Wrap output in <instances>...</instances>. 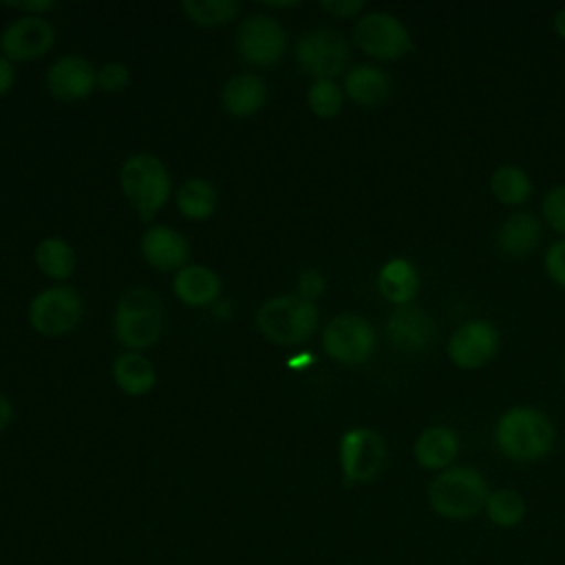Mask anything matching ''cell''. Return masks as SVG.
<instances>
[{
  "label": "cell",
  "mask_w": 565,
  "mask_h": 565,
  "mask_svg": "<svg viewBox=\"0 0 565 565\" xmlns=\"http://www.w3.org/2000/svg\"><path fill=\"white\" fill-rule=\"evenodd\" d=\"M216 203H218V194L214 185L205 179H190L177 192L179 212L192 221L207 218L216 210Z\"/></svg>",
  "instance_id": "obj_25"
},
{
  "label": "cell",
  "mask_w": 565,
  "mask_h": 565,
  "mask_svg": "<svg viewBox=\"0 0 565 565\" xmlns=\"http://www.w3.org/2000/svg\"><path fill=\"white\" fill-rule=\"evenodd\" d=\"M236 46L243 60L256 66H269L285 53L287 38L282 26L267 13H254L238 26Z\"/></svg>",
  "instance_id": "obj_11"
},
{
  "label": "cell",
  "mask_w": 565,
  "mask_h": 565,
  "mask_svg": "<svg viewBox=\"0 0 565 565\" xmlns=\"http://www.w3.org/2000/svg\"><path fill=\"white\" fill-rule=\"evenodd\" d=\"M296 60L300 68L316 79H333L349 64L347 40L327 26L311 29L296 42Z\"/></svg>",
  "instance_id": "obj_8"
},
{
  "label": "cell",
  "mask_w": 565,
  "mask_h": 565,
  "mask_svg": "<svg viewBox=\"0 0 565 565\" xmlns=\"http://www.w3.org/2000/svg\"><path fill=\"white\" fill-rule=\"evenodd\" d=\"M541 241V225L530 212H512L497 232V247L512 258L527 256Z\"/></svg>",
  "instance_id": "obj_20"
},
{
  "label": "cell",
  "mask_w": 565,
  "mask_h": 565,
  "mask_svg": "<svg viewBox=\"0 0 565 565\" xmlns=\"http://www.w3.org/2000/svg\"><path fill=\"white\" fill-rule=\"evenodd\" d=\"M269 7H296L298 2H267Z\"/></svg>",
  "instance_id": "obj_40"
},
{
  "label": "cell",
  "mask_w": 565,
  "mask_h": 565,
  "mask_svg": "<svg viewBox=\"0 0 565 565\" xmlns=\"http://www.w3.org/2000/svg\"><path fill=\"white\" fill-rule=\"evenodd\" d=\"M82 318L79 296L64 285H53L40 291L29 305V320L42 335L57 338L77 327Z\"/></svg>",
  "instance_id": "obj_10"
},
{
  "label": "cell",
  "mask_w": 565,
  "mask_h": 565,
  "mask_svg": "<svg viewBox=\"0 0 565 565\" xmlns=\"http://www.w3.org/2000/svg\"><path fill=\"white\" fill-rule=\"evenodd\" d=\"M556 430L552 419L534 406H514L505 411L494 426V444L512 461L530 463L552 452Z\"/></svg>",
  "instance_id": "obj_1"
},
{
  "label": "cell",
  "mask_w": 565,
  "mask_h": 565,
  "mask_svg": "<svg viewBox=\"0 0 565 565\" xmlns=\"http://www.w3.org/2000/svg\"><path fill=\"white\" fill-rule=\"evenodd\" d=\"M163 329V305L159 296L146 287L128 289L113 316L115 338L130 351L154 344Z\"/></svg>",
  "instance_id": "obj_3"
},
{
  "label": "cell",
  "mask_w": 565,
  "mask_h": 565,
  "mask_svg": "<svg viewBox=\"0 0 565 565\" xmlns=\"http://www.w3.org/2000/svg\"><path fill=\"white\" fill-rule=\"evenodd\" d=\"M322 347L340 364H362L375 349V331L358 313H338L322 331Z\"/></svg>",
  "instance_id": "obj_9"
},
{
  "label": "cell",
  "mask_w": 565,
  "mask_h": 565,
  "mask_svg": "<svg viewBox=\"0 0 565 565\" xmlns=\"http://www.w3.org/2000/svg\"><path fill=\"white\" fill-rule=\"evenodd\" d=\"M302 362H311V358H309V355H302V358H298V360H289V366L300 369V366H302Z\"/></svg>",
  "instance_id": "obj_39"
},
{
  "label": "cell",
  "mask_w": 565,
  "mask_h": 565,
  "mask_svg": "<svg viewBox=\"0 0 565 565\" xmlns=\"http://www.w3.org/2000/svg\"><path fill=\"white\" fill-rule=\"evenodd\" d=\"M344 93L333 79H316L307 93V104L313 115L329 119L342 110Z\"/></svg>",
  "instance_id": "obj_29"
},
{
  "label": "cell",
  "mask_w": 565,
  "mask_h": 565,
  "mask_svg": "<svg viewBox=\"0 0 565 565\" xmlns=\"http://www.w3.org/2000/svg\"><path fill=\"white\" fill-rule=\"evenodd\" d=\"M490 494L486 477L470 466H450L433 477L426 490L430 510L444 521H470L483 512Z\"/></svg>",
  "instance_id": "obj_2"
},
{
  "label": "cell",
  "mask_w": 565,
  "mask_h": 565,
  "mask_svg": "<svg viewBox=\"0 0 565 565\" xmlns=\"http://www.w3.org/2000/svg\"><path fill=\"white\" fill-rule=\"evenodd\" d=\"M563 377H565V362H563Z\"/></svg>",
  "instance_id": "obj_41"
},
{
  "label": "cell",
  "mask_w": 565,
  "mask_h": 565,
  "mask_svg": "<svg viewBox=\"0 0 565 565\" xmlns=\"http://www.w3.org/2000/svg\"><path fill=\"white\" fill-rule=\"evenodd\" d=\"M340 472L344 486H360L373 481L386 463L384 439L371 428H351L340 437L338 446Z\"/></svg>",
  "instance_id": "obj_6"
},
{
  "label": "cell",
  "mask_w": 565,
  "mask_h": 565,
  "mask_svg": "<svg viewBox=\"0 0 565 565\" xmlns=\"http://www.w3.org/2000/svg\"><path fill=\"white\" fill-rule=\"evenodd\" d=\"M113 377L124 393L146 395L154 386V366L146 355L137 351H126L115 358Z\"/></svg>",
  "instance_id": "obj_23"
},
{
  "label": "cell",
  "mask_w": 565,
  "mask_h": 565,
  "mask_svg": "<svg viewBox=\"0 0 565 565\" xmlns=\"http://www.w3.org/2000/svg\"><path fill=\"white\" fill-rule=\"evenodd\" d=\"M97 84L106 93H119L130 84V73L119 62H108L97 71Z\"/></svg>",
  "instance_id": "obj_31"
},
{
  "label": "cell",
  "mask_w": 565,
  "mask_h": 565,
  "mask_svg": "<svg viewBox=\"0 0 565 565\" xmlns=\"http://www.w3.org/2000/svg\"><path fill=\"white\" fill-rule=\"evenodd\" d=\"M221 99H223V108L230 115L249 117L263 108L267 99V88L258 75H252V73L234 75L232 79L225 82Z\"/></svg>",
  "instance_id": "obj_22"
},
{
  "label": "cell",
  "mask_w": 565,
  "mask_h": 565,
  "mask_svg": "<svg viewBox=\"0 0 565 565\" xmlns=\"http://www.w3.org/2000/svg\"><path fill=\"white\" fill-rule=\"evenodd\" d=\"M4 7L24 11V15H40V13L51 11L55 7V2H51V0H26V2H4Z\"/></svg>",
  "instance_id": "obj_35"
},
{
  "label": "cell",
  "mask_w": 565,
  "mask_h": 565,
  "mask_svg": "<svg viewBox=\"0 0 565 565\" xmlns=\"http://www.w3.org/2000/svg\"><path fill=\"white\" fill-rule=\"evenodd\" d=\"M490 190L503 205H521L530 199V174L519 166H501L490 177Z\"/></svg>",
  "instance_id": "obj_26"
},
{
  "label": "cell",
  "mask_w": 565,
  "mask_h": 565,
  "mask_svg": "<svg viewBox=\"0 0 565 565\" xmlns=\"http://www.w3.org/2000/svg\"><path fill=\"white\" fill-rule=\"evenodd\" d=\"M320 7L333 18H353L364 9L362 0H324Z\"/></svg>",
  "instance_id": "obj_34"
},
{
  "label": "cell",
  "mask_w": 565,
  "mask_h": 565,
  "mask_svg": "<svg viewBox=\"0 0 565 565\" xmlns=\"http://www.w3.org/2000/svg\"><path fill=\"white\" fill-rule=\"evenodd\" d=\"M353 38L366 55L382 62L399 60L413 51L408 29L399 18L384 11H371L362 15L353 29Z\"/></svg>",
  "instance_id": "obj_7"
},
{
  "label": "cell",
  "mask_w": 565,
  "mask_h": 565,
  "mask_svg": "<svg viewBox=\"0 0 565 565\" xmlns=\"http://www.w3.org/2000/svg\"><path fill=\"white\" fill-rule=\"evenodd\" d=\"M13 79H15V68H13L11 60L0 55V95L9 93V88L13 86Z\"/></svg>",
  "instance_id": "obj_36"
},
{
  "label": "cell",
  "mask_w": 565,
  "mask_h": 565,
  "mask_svg": "<svg viewBox=\"0 0 565 565\" xmlns=\"http://www.w3.org/2000/svg\"><path fill=\"white\" fill-rule=\"evenodd\" d=\"M554 31L558 38L565 40V7H561L556 13H554Z\"/></svg>",
  "instance_id": "obj_38"
},
{
  "label": "cell",
  "mask_w": 565,
  "mask_h": 565,
  "mask_svg": "<svg viewBox=\"0 0 565 565\" xmlns=\"http://www.w3.org/2000/svg\"><path fill=\"white\" fill-rule=\"evenodd\" d=\"M174 294L190 307L212 305L221 294V280L203 265H185L174 276Z\"/></svg>",
  "instance_id": "obj_21"
},
{
  "label": "cell",
  "mask_w": 565,
  "mask_h": 565,
  "mask_svg": "<svg viewBox=\"0 0 565 565\" xmlns=\"http://www.w3.org/2000/svg\"><path fill=\"white\" fill-rule=\"evenodd\" d=\"M141 252L143 258L161 271L185 267V260L190 256L188 241L168 225H154L146 230V234L141 236Z\"/></svg>",
  "instance_id": "obj_17"
},
{
  "label": "cell",
  "mask_w": 565,
  "mask_h": 565,
  "mask_svg": "<svg viewBox=\"0 0 565 565\" xmlns=\"http://www.w3.org/2000/svg\"><path fill=\"white\" fill-rule=\"evenodd\" d=\"M97 84V71L79 55L60 57L46 73V86L53 97L62 102H77L93 93Z\"/></svg>",
  "instance_id": "obj_15"
},
{
  "label": "cell",
  "mask_w": 565,
  "mask_h": 565,
  "mask_svg": "<svg viewBox=\"0 0 565 565\" xmlns=\"http://www.w3.org/2000/svg\"><path fill=\"white\" fill-rule=\"evenodd\" d=\"M260 333L278 344H300L311 338L318 324V309L298 294L269 298L256 313Z\"/></svg>",
  "instance_id": "obj_4"
},
{
  "label": "cell",
  "mask_w": 565,
  "mask_h": 565,
  "mask_svg": "<svg viewBox=\"0 0 565 565\" xmlns=\"http://www.w3.org/2000/svg\"><path fill=\"white\" fill-rule=\"evenodd\" d=\"M181 9L201 26H218L234 20L241 4L236 0H183Z\"/></svg>",
  "instance_id": "obj_28"
},
{
  "label": "cell",
  "mask_w": 565,
  "mask_h": 565,
  "mask_svg": "<svg viewBox=\"0 0 565 565\" xmlns=\"http://www.w3.org/2000/svg\"><path fill=\"white\" fill-rule=\"evenodd\" d=\"M545 271H547V276H550L556 285L565 287V238H563V241H556V243L547 249V254H545Z\"/></svg>",
  "instance_id": "obj_32"
},
{
  "label": "cell",
  "mask_w": 565,
  "mask_h": 565,
  "mask_svg": "<svg viewBox=\"0 0 565 565\" xmlns=\"http://www.w3.org/2000/svg\"><path fill=\"white\" fill-rule=\"evenodd\" d=\"M11 413H13L11 402L0 393V430L7 428V424L11 422Z\"/></svg>",
  "instance_id": "obj_37"
},
{
  "label": "cell",
  "mask_w": 565,
  "mask_h": 565,
  "mask_svg": "<svg viewBox=\"0 0 565 565\" xmlns=\"http://www.w3.org/2000/svg\"><path fill=\"white\" fill-rule=\"evenodd\" d=\"M322 291H324V278L318 271L309 269V271L300 274V278H298V296L300 298L313 302L318 296H322Z\"/></svg>",
  "instance_id": "obj_33"
},
{
  "label": "cell",
  "mask_w": 565,
  "mask_h": 565,
  "mask_svg": "<svg viewBox=\"0 0 565 565\" xmlns=\"http://www.w3.org/2000/svg\"><path fill=\"white\" fill-rule=\"evenodd\" d=\"M35 263L42 274L55 280H64L75 269V252L62 238H44L35 249Z\"/></svg>",
  "instance_id": "obj_27"
},
{
  "label": "cell",
  "mask_w": 565,
  "mask_h": 565,
  "mask_svg": "<svg viewBox=\"0 0 565 565\" xmlns=\"http://www.w3.org/2000/svg\"><path fill=\"white\" fill-rule=\"evenodd\" d=\"M457 455H459V437L448 426H428L417 435L413 444L415 463L428 472H441L455 466Z\"/></svg>",
  "instance_id": "obj_16"
},
{
  "label": "cell",
  "mask_w": 565,
  "mask_h": 565,
  "mask_svg": "<svg viewBox=\"0 0 565 565\" xmlns=\"http://www.w3.org/2000/svg\"><path fill=\"white\" fill-rule=\"evenodd\" d=\"M124 194L139 212L141 221H150L152 214L166 205L170 196L168 168L154 154H132L126 159L119 172Z\"/></svg>",
  "instance_id": "obj_5"
},
{
  "label": "cell",
  "mask_w": 565,
  "mask_h": 565,
  "mask_svg": "<svg viewBox=\"0 0 565 565\" xmlns=\"http://www.w3.org/2000/svg\"><path fill=\"white\" fill-rule=\"evenodd\" d=\"M499 349V331L490 320H468L448 340V358L463 371L488 364Z\"/></svg>",
  "instance_id": "obj_12"
},
{
  "label": "cell",
  "mask_w": 565,
  "mask_h": 565,
  "mask_svg": "<svg viewBox=\"0 0 565 565\" xmlns=\"http://www.w3.org/2000/svg\"><path fill=\"white\" fill-rule=\"evenodd\" d=\"M543 216L554 232L565 234V185H556L545 194Z\"/></svg>",
  "instance_id": "obj_30"
},
{
  "label": "cell",
  "mask_w": 565,
  "mask_h": 565,
  "mask_svg": "<svg viewBox=\"0 0 565 565\" xmlns=\"http://www.w3.org/2000/svg\"><path fill=\"white\" fill-rule=\"evenodd\" d=\"M377 289L397 307L411 305L419 291V271L408 258H391L377 271Z\"/></svg>",
  "instance_id": "obj_18"
},
{
  "label": "cell",
  "mask_w": 565,
  "mask_h": 565,
  "mask_svg": "<svg viewBox=\"0 0 565 565\" xmlns=\"http://www.w3.org/2000/svg\"><path fill=\"white\" fill-rule=\"evenodd\" d=\"M486 519L499 527V530H512L519 527L525 516H527V501L525 497L514 490V488H494L488 494L486 508H483Z\"/></svg>",
  "instance_id": "obj_24"
},
{
  "label": "cell",
  "mask_w": 565,
  "mask_h": 565,
  "mask_svg": "<svg viewBox=\"0 0 565 565\" xmlns=\"http://www.w3.org/2000/svg\"><path fill=\"white\" fill-rule=\"evenodd\" d=\"M55 42V31L42 15H20L0 35V49L7 60H38Z\"/></svg>",
  "instance_id": "obj_13"
},
{
  "label": "cell",
  "mask_w": 565,
  "mask_h": 565,
  "mask_svg": "<svg viewBox=\"0 0 565 565\" xmlns=\"http://www.w3.org/2000/svg\"><path fill=\"white\" fill-rule=\"evenodd\" d=\"M386 338L399 353H424L437 338V324L424 309L404 305L391 313L386 322Z\"/></svg>",
  "instance_id": "obj_14"
},
{
  "label": "cell",
  "mask_w": 565,
  "mask_h": 565,
  "mask_svg": "<svg viewBox=\"0 0 565 565\" xmlns=\"http://www.w3.org/2000/svg\"><path fill=\"white\" fill-rule=\"evenodd\" d=\"M344 93L358 106H382L391 97V77L377 66L360 64L347 73Z\"/></svg>",
  "instance_id": "obj_19"
}]
</instances>
